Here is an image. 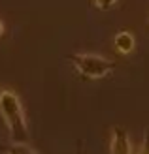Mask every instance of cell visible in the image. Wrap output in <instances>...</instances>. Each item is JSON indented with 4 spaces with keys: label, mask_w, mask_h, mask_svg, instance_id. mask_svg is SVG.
Segmentation results:
<instances>
[{
    "label": "cell",
    "mask_w": 149,
    "mask_h": 154,
    "mask_svg": "<svg viewBox=\"0 0 149 154\" xmlns=\"http://www.w3.org/2000/svg\"><path fill=\"white\" fill-rule=\"evenodd\" d=\"M0 117L8 128L10 139L15 143H28L30 132H28V122L23 111L21 100L10 88L0 90Z\"/></svg>",
    "instance_id": "cell-1"
},
{
    "label": "cell",
    "mask_w": 149,
    "mask_h": 154,
    "mask_svg": "<svg viewBox=\"0 0 149 154\" xmlns=\"http://www.w3.org/2000/svg\"><path fill=\"white\" fill-rule=\"evenodd\" d=\"M4 152L6 154H38L28 143H15V141H11V145H8Z\"/></svg>",
    "instance_id": "cell-5"
},
{
    "label": "cell",
    "mask_w": 149,
    "mask_h": 154,
    "mask_svg": "<svg viewBox=\"0 0 149 154\" xmlns=\"http://www.w3.org/2000/svg\"><path fill=\"white\" fill-rule=\"evenodd\" d=\"M76 154H83V150H81V143H79V147H77V150H76Z\"/></svg>",
    "instance_id": "cell-9"
},
{
    "label": "cell",
    "mask_w": 149,
    "mask_h": 154,
    "mask_svg": "<svg viewBox=\"0 0 149 154\" xmlns=\"http://www.w3.org/2000/svg\"><path fill=\"white\" fill-rule=\"evenodd\" d=\"M109 154H132V143L128 139V134L121 126H115L112 132Z\"/></svg>",
    "instance_id": "cell-3"
},
{
    "label": "cell",
    "mask_w": 149,
    "mask_h": 154,
    "mask_svg": "<svg viewBox=\"0 0 149 154\" xmlns=\"http://www.w3.org/2000/svg\"><path fill=\"white\" fill-rule=\"evenodd\" d=\"M92 4L100 10H109V8H113L117 4V0H92Z\"/></svg>",
    "instance_id": "cell-6"
},
{
    "label": "cell",
    "mask_w": 149,
    "mask_h": 154,
    "mask_svg": "<svg viewBox=\"0 0 149 154\" xmlns=\"http://www.w3.org/2000/svg\"><path fill=\"white\" fill-rule=\"evenodd\" d=\"M138 154H149V132H145L144 141H142V147H140Z\"/></svg>",
    "instance_id": "cell-7"
},
{
    "label": "cell",
    "mask_w": 149,
    "mask_h": 154,
    "mask_svg": "<svg viewBox=\"0 0 149 154\" xmlns=\"http://www.w3.org/2000/svg\"><path fill=\"white\" fill-rule=\"evenodd\" d=\"M4 36V23H2V19H0V38Z\"/></svg>",
    "instance_id": "cell-8"
},
{
    "label": "cell",
    "mask_w": 149,
    "mask_h": 154,
    "mask_svg": "<svg viewBox=\"0 0 149 154\" xmlns=\"http://www.w3.org/2000/svg\"><path fill=\"white\" fill-rule=\"evenodd\" d=\"M134 36H132L130 32H127V30H123V32H119L115 36V49L121 53V55H128V53L134 51Z\"/></svg>",
    "instance_id": "cell-4"
},
{
    "label": "cell",
    "mask_w": 149,
    "mask_h": 154,
    "mask_svg": "<svg viewBox=\"0 0 149 154\" xmlns=\"http://www.w3.org/2000/svg\"><path fill=\"white\" fill-rule=\"evenodd\" d=\"M70 60L76 66V70L87 79H102L108 73H112L115 68L113 60L95 55V53H77L70 57Z\"/></svg>",
    "instance_id": "cell-2"
}]
</instances>
